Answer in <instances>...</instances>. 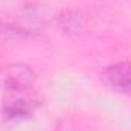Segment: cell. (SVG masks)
Masks as SVG:
<instances>
[{
    "mask_svg": "<svg viewBox=\"0 0 131 131\" xmlns=\"http://www.w3.org/2000/svg\"><path fill=\"white\" fill-rule=\"evenodd\" d=\"M37 78V72L25 63H9L0 67V89H3L5 93L32 92Z\"/></svg>",
    "mask_w": 131,
    "mask_h": 131,
    "instance_id": "obj_1",
    "label": "cell"
},
{
    "mask_svg": "<svg viewBox=\"0 0 131 131\" xmlns=\"http://www.w3.org/2000/svg\"><path fill=\"white\" fill-rule=\"evenodd\" d=\"M40 107V99L32 92H11L5 93L2 101V113L9 121H20L31 117Z\"/></svg>",
    "mask_w": 131,
    "mask_h": 131,
    "instance_id": "obj_2",
    "label": "cell"
},
{
    "mask_svg": "<svg viewBox=\"0 0 131 131\" xmlns=\"http://www.w3.org/2000/svg\"><path fill=\"white\" fill-rule=\"evenodd\" d=\"M102 79L113 92L131 98V61H117L102 72Z\"/></svg>",
    "mask_w": 131,
    "mask_h": 131,
    "instance_id": "obj_3",
    "label": "cell"
},
{
    "mask_svg": "<svg viewBox=\"0 0 131 131\" xmlns=\"http://www.w3.org/2000/svg\"><path fill=\"white\" fill-rule=\"evenodd\" d=\"M53 131H82V130L78 128V127H75V125H72V124H69V122H66V124L58 125Z\"/></svg>",
    "mask_w": 131,
    "mask_h": 131,
    "instance_id": "obj_4",
    "label": "cell"
}]
</instances>
